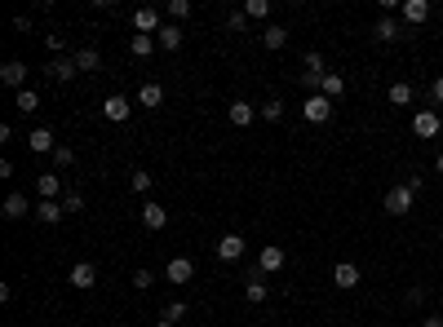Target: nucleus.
<instances>
[{"label": "nucleus", "mask_w": 443, "mask_h": 327, "mask_svg": "<svg viewBox=\"0 0 443 327\" xmlns=\"http://www.w3.org/2000/svg\"><path fill=\"white\" fill-rule=\"evenodd\" d=\"M302 119H306V124H328V119H332V102L324 98V93H306Z\"/></svg>", "instance_id": "1"}, {"label": "nucleus", "mask_w": 443, "mask_h": 327, "mask_svg": "<svg viewBox=\"0 0 443 327\" xmlns=\"http://www.w3.org/2000/svg\"><path fill=\"white\" fill-rule=\"evenodd\" d=\"M412 199H417V195H412L408 186H390L386 199H381V208H386L390 217H408V212H412Z\"/></svg>", "instance_id": "2"}, {"label": "nucleus", "mask_w": 443, "mask_h": 327, "mask_svg": "<svg viewBox=\"0 0 443 327\" xmlns=\"http://www.w3.org/2000/svg\"><path fill=\"white\" fill-rule=\"evenodd\" d=\"M439 128H443V119H439V111H435V106H426V111H417L412 115V133H417V137H439Z\"/></svg>", "instance_id": "3"}, {"label": "nucleus", "mask_w": 443, "mask_h": 327, "mask_svg": "<svg viewBox=\"0 0 443 327\" xmlns=\"http://www.w3.org/2000/svg\"><path fill=\"white\" fill-rule=\"evenodd\" d=\"M67 283L76 287V292H89V287L98 283V265H93V261H76V265H71V274H67Z\"/></svg>", "instance_id": "4"}, {"label": "nucleus", "mask_w": 443, "mask_h": 327, "mask_svg": "<svg viewBox=\"0 0 443 327\" xmlns=\"http://www.w3.org/2000/svg\"><path fill=\"white\" fill-rule=\"evenodd\" d=\"M164 27V18H160V9H151V5H142L134 9V35H155Z\"/></svg>", "instance_id": "5"}, {"label": "nucleus", "mask_w": 443, "mask_h": 327, "mask_svg": "<svg viewBox=\"0 0 443 327\" xmlns=\"http://www.w3.org/2000/svg\"><path fill=\"white\" fill-rule=\"evenodd\" d=\"M102 115H106V119H111V124H124V119H129V115H134V102H129V98H124V93H111V98H106V102H102Z\"/></svg>", "instance_id": "6"}, {"label": "nucleus", "mask_w": 443, "mask_h": 327, "mask_svg": "<svg viewBox=\"0 0 443 327\" xmlns=\"http://www.w3.org/2000/svg\"><path fill=\"white\" fill-rule=\"evenodd\" d=\"M284 265H289V252H284V248H275V244H271V248H261V252H257V270H261V274H280Z\"/></svg>", "instance_id": "7"}, {"label": "nucleus", "mask_w": 443, "mask_h": 327, "mask_svg": "<svg viewBox=\"0 0 443 327\" xmlns=\"http://www.w3.org/2000/svg\"><path fill=\"white\" fill-rule=\"evenodd\" d=\"M0 80H5V84H9V89H14V93H22V89H27V62H18V58H9V62L0 67Z\"/></svg>", "instance_id": "8"}, {"label": "nucleus", "mask_w": 443, "mask_h": 327, "mask_svg": "<svg viewBox=\"0 0 443 327\" xmlns=\"http://www.w3.org/2000/svg\"><path fill=\"white\" fill-rule=\"evenodd\" d=\"M226 119H231L235 128H248V124L257 119V106H253V102H244V98H235L231 106H226Z\"/></svg>", "instance_id": "9"}, {"label": "nucleus", "mask_w": 443, "mask_h": 327, "mask_svg": "<svg viewBox=\"0 0 443 327\" xmlns=\"http://www.w3.org/2000/svg\"><path fill=\"white\" fill-rule=\"evenodd\" d=\"M142 226H147V230H164V226H169V208L155 203V199H147V203H142Z\"/></svg>", "instance_id": "10"}, {"label": "nucleus", "mask_w": 443, "mask_h": 327, "mask_svg": "<svg viewBox=\"0 0 443 327\" xmlns=\"http://www.w3.org/2000/svg\"><path fill=\"white\" fill-rule=\"evenodd\" d=\"M332 283H337L341 292L359 287V265H355V261H337V265H332Z\"/></svg>", "instance_id": "11"}, {"label": "nucleus", "mask_w": 443, "mask_h": 327, "mask_svg": "<svg viewBox=\"0 0 443 327\" xmlns=\"http://www.w3.org/2000/svg\"><path fill=\"white\" fill-rule=\"evenodd\" d=\"M399 14H403V22H408V27H421V22L430 18V0H403Z\"/></svg>", "instance_id": "12"}, {"label": "nucleus", "mask_w": 443, "mask_h": 327, "mask_svg": "<svg viewBox=\"0 0 443 327\" xmlns=\"http://www.w3.org/2000/svg\"><path fill=\"white\" fill-rule=\"evenodd\" d=\"M45 71H49V76H54L58 84H67V80H76V76H80V67H76V58H67V53H63V58H54V62H49V67H45Z\"/></svg>", "instance_id": "13"}, {"label": "nucleus", "mask_w": 443, "mask_h": 327, "mask_svg": "<svg viewBox=\"0 0 443 327\" xmlns=\"http://www.w3.org/2000/svg\"><path fill=\"white\" fill-rule=\"evenodd\" d=\"M63 217H67V208H63L58 199H40V203H35V221H45V226H58Z\"/></svg>", "instance_id": "14"}, {"label": "nucleus", "mask_w": 443, "mask_h": 327, "mask_svg": "<svg viewBox=\"0 0 443 327\" xmlns=\"http://www.w3.org/2000/svg\"><path fill=\"white\" fill-rule=\"evenodd\" d=\"M244 296L253 301V305H261V301H266V274H261L257 265H253V270H248V283H244Z\"/></svg>", "instance_id": "15"}, {"label": "nucleus", "mask_w": 443, "mask_h": 327, "mask_svg": "<svg viewBox=\"0 0 443 327\" xmlns=\"http://www.w3.org/2000/svg\"><path fill=\"white\" fill-rule=\"evenodd\" d=\"M27 146H31V151H40V155H54V151H58L54 128H31V133H27Z\"/></svg>", "instance_id": "16"}, {"label": "nucleus", "mask_w": 443, "mask_h": 327, "mask_svg": "<svg viewBox=\"0 0 443 327\" xmlns=\"http://www.w3.org/2000/svg\"><path fill=\"white\" fill-rule=\"evenodd\" d=\"M244 248H248V244H244L239 235H222V239H218V257H222V261H239V257H244Z\"/></svg>", "instance_id": "17"}, {"label": "nucleus", "mask_w": 443, "mask_h": 327, "mask_svg": "<svg viewBox=\"0 0 443 327\" xmlns=\"http://www.w3.org/2000/svg\"><path fill=\"white\" fill-rule=\"evenodd\" d=\"M155 44H160L164 53H173L177 44H182V27H177V22H164V27L155 31Z\"/></svg>", "instance_id": "18"}, {"label": "nucleus", "mask_w": 443, "mask_h": 327, "mask_svg": "<svg viewBox=\"0 0 443 327\" xmlns=\"http://www.w3.org/2000/svg\"><path fill=\"white\" fill-rule=\"evenodd\" d=\"M35 195H40V199H58V195H63V177H58V173H40V177H35Z\"/></svg>", "instance_id": "19"}, {"label": "nucleus", "mask_w": 443, "mask_h": 327, "mask_svg": "<svg viewBox=\"0 0 443 327\" xmlns=\"http://www.w3.org/2000/svg\"><path fill=\"white\" fill-rule=\"evenodd\" d=\"M27 212H35V208L27 203V195H18V190H14V195L5 199V221H22Z\"/></svg>", "instance_id": "20"}, {"label": "nucleus", "mask_w": 443, "mask_h": 327, "mask_svg": "<svg viewBox=\"0 0 443 327\" xmlns=\"http://www.w3.org/2000/svg\"><path fill=\"white\" fill-rule=\"evenodd\" d=\"M164 274H169V283H191V278H195V265H191L186 257H173Z\"/></svg>", "instance_id": "21"}, {"label": "nucleus", "mask_w": 443, "mask_h": 327, "mask_svg": "<svg viewBox=\"0 0 443 327\" xmlns=\"http://www.w3.org/2000/svg\"><path fill=\"white\" fill-rule=\"evenodd\" d=\"M319 93H324L328 102H337L341 93H346V76H337V71H328V76L319 80Z\"/></svg>", "instance_id": "22"}, {"label": "nucleus", "mask_w": 443, "mask_h": 327, "mask_svg": "<svg viewBox=\"0 0 443 327\" xmlns=\"http://www.w3.org/2000/svg\"><path fill=\"white\" fill-rule=\"evenodd\" d=\"M386 98H390V106H412L417 89H412L408 80H399V84H390V93H386Z\"/></svg>", "instance_id": "23"}, {"label": "nucleus", "mask_w": 443, "mask_h": 327, "mask_svg": "<svg viewBox=\"0 0 443 327\" xmlns=\"http://www.w3.org/2000/svg\"><path fill=\"white\" fill-rule=\"evenodd\" d=\"M261 44H266V49L275 53V49H284V44H289V31L280 27V22H271L266 31H261Z\"/></svg>", "instance_id": "24"}, {"label": "nucleus", "mask_w": 443, "mask_h": 327, "mask_svg": "<svg viewBox=\"0 0 443 327\" xmlns=\"http://www.w3.org/2000/svg\"><path fill=\"white\" fill-rule=\"evenodd\" d=\"M14 106L22 115H31V111H40V93L35 89H22V93H14Z\"/></svg>", "instance_id": "25"}, {"label": "nucleus", "mask_w": 443, "mask_h": 327, "mask_svg": "<svg viewBox=\"0 0 443 327\" xmlns=\"http://www.w3.org/2000/svg\"><path fill=\"white\" fill-rule=\"evenodd\" d=\"M373 35L381 44H390V40H399V22L394 18H377V27H373Z\"/></svg>", "instance_id": "26"}, {"label": "nucleus", "mask_w": 443, "mask_h": 327, "mask_svg": "<svg viewBox=\"0 0 443 327\" xmlns=\"http://www.w3.org/2000/svg\"><path fill=\"white\" fill-rule=\"evenodd\" d=\"M160 102H164L160 84H142V89H138V106H160Z\"/></svg>", "instance_id": "27"}, {"label": "nucleus", "mask_w": 443, "mask_h": 327, "mask_svg": "<svg viewBox=\"0 0 443 327\" xmlns=\"http://www.w3.org/2000/svg\"><path fill=\"white\" fill-rule=\"evenodd\" d=\"M160 44H155V35H134V58H151Z\"/></svg>", "instance_id": "28"}, {"label": "nucleus", "mask_w": 443, "mask_h": 327, "mask_svg": "<svg viewBox=\"0 0 443 327\" xmlns=\"http://www.w3.org/2000/svg\"><path fill=\"white\" fill-rule=\"evenodd\" d=\"M98 62H102L98 49H80V53H76V67H80V71H98Z\"/></svg>", "instance_id": "29"}, {"label": "nucleus", "mask_w": 443, "mask_h": 327, "mask_svg": "<svg viewBox=\"0 0 443 327\" xmlns=\"http://www.w3.org/2000/svg\"><path fill=\"white\" fill-rule=\"evenodd\" d=\"M257 115H261V119H271V124H275V119H284V102H280V98L261 102V106H257Z\"/></svg>", "instance_id": "30"}, {"label": "nucleus", "mask_w": 443, "mask_h": 327, "mask_svg": "<svg viewBox=\"0 0 443 327\" xmlns=\"http://www.w3.org/2000/svg\"><path fill=\"white\" fill-rule=\"evenodd\" d=\"M186 314V301H173V305H164V314H160V323H177Z\"/></svg>", "instance_id": "31"}, {"label": "nucleus", "mask_w": 443, "mask_h": 327, "mask_svg": "<svg viewBox=\"0 0 443 327\" xmlns=\"http://www.w3.org/2000/svg\"><path fill=\"white\" fill-rule=\"evenodd\" d=\"M191 14V0H169V22H182Z\"/></svg>", "instance_id": "32"}, {"label": "nucleus", "mask_w": 443, "mask_h": 327, "mask_svg": "<svg viewBox=\"0 0 443 327\" xmlns=\"http://www.w3.org/2000/svg\"><path fill=\"white\" fill-rule=\"evenodd\" d=\"M244 14H248V18H266L271 5H266V0H244Z\"/></svg>", "instance_id": "33"}, {"label": "nucleus", "mask_w": 443, "mask_h": 327, "mask_svg": "<svg viewBox=\"0 0 443 327\" xmlns=\"http://www.w3.org/2000/svg\"><path fill=\"white\" fill-rule=\"evenodd\" d=\"M129 186H134V195H147V190H151V173H134Z\"/></svg>", "instance_id": "34"}, {"label": "nucleus", "mask_w": 443, "mask_h": 327, "mask_svg": "<svg viewBox=\"0 0 443 327\" xmlns=\"http://www.w3.org/2000/svg\"><path fill=\"white\" fill-rule=\"evenodd\" d=\"M54 164H58V168H71V164H76V151H71V146H58V151H54Z\"/></svg>", "instance_id": "35"}, {"label": "nucleus", "mask_w": 443, "mask_h": 327, "mask_svg": "<svg viewBox=\"0 0 443 327\" xmlns=\"http://www.w3.org/2000/svg\"><path fill=\"white\" fill-rule=\"evenodd\" d=\"M63 208H67V212H80V208H85V195H80V190H71V195H63Z\"/></svg>", "instance_id": "36"}, {"label": "nucleus", "mask_w": 443, "mask_h": 327, "mask_svg": "<svg viewBox=\"0 0 443 327\" xmlns=\"http://www.w3.org/2000/svg\"><path fill=\"white\" fill-rule=\"evenodd\" d=\"M151 283H155V274H151V270H138V274H134V287H138V292H147Z\"/></svg>", "instance_id": "37"}, {"label": "nucleus", "mask_w": 443, "mask_h": 327, "mask_svg": "<svg viewBox=\"0 0 443 327\" xmlns=\"http://www.w3.org/2000/svg\"><path fill=\"white\" fill-rule=\"evenodd\" d=\"M226 22H231V31H244V27H248V14H244V9H235Z\"/></svg>", "instance_id": "38"}, {"label": "nucleus", "mask_w": 443, "mask_h": 327, "mask_svg": "<svg viewBox=\"0 0 443 327\" xmlns=\"http://www.w3.org/2000/svg\"><path fill=\"white\" fill-rule=\"evenodd\" d=\"M430 102L443 106V76H435V84H430Z\"/></svg>", "instance_id": "39"}, {"label": "nucleus", "mask_w": 443, "mask_h": 327, "mask_svg": "<svg viewBox=\"0 0 443 327\" xmlns=\"http://www.w3.org/2000/svg\"><path fill=\"white\" fill-rule=\"evenodd\" d=\"M426 301V287H408V305H421Z\"/></svg>", "instance_id": "40"}, {"label": "nucleus", "mask_w": 443, "mask_h": 327, "mask_svg": "<svg viewBox=\"0 0 443 327\" xmlns=\"http://www.w3.org/2000/svg\"><path fill=\"white\" fill-rule=\"evenodd\" d=\"M426 327H443V314H430V319H426Z\"/></svg>", "instance_id": "41"}, {"label": "nucleus", "mask_w": 443, "mask_h": 327, "mask_svg": "<svg viewBox=\"0 0 443 327\" xmlns=\"http://www.w3.org/2000/svg\"><path fill=\"white\" fill-rule=\"evenodd\" d=\"M435 168H439V173H443V155H439V160H435Z\"/></svg>", "instance_id": "42"}, {"label": "nucleus", "mask_w": 443, "mask_h": 327, "mask_svg": "<svg viewBox=\"0 0 443 327\" xmlns=\"http://www.w3.org/2000/svg\"><path fill=\"white\" fill-rule=\"evenodd\" d=\"M160 327H173V323H160Z\"/></svg>", "instance_id": "43"}, {"label": "nucleus", "mask_w": 443, "mask_h": 327, "mask_svg": "<svg viewBox=\"0 0 443 327\" xmlns=\"http://www.w3.org/2000/svg\"><path fill=\"white\" fill-rule=\"evenodd\" d=\"M439 235H443V226H439Z\"/></svg>", "instance_id": "44"}]
</instances>
